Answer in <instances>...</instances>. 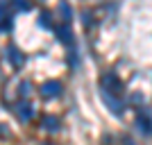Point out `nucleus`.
Wrapping results in <instances>:
<instances>
[{
    "instance_id": "obj_11",
    "label": "nucleus",
    "mask_w": 152,
    "mask_h": 145,
    "mask_svg": "<svg viewBox=\"0 0 152 145\" xmlns=\"http://www.w3.org/2000/svg\"><path fill=\"white\" fill-rule=\"evenodd\" d=\"M20 88H23V95H30V84H27V82L23 84V86H20Z\"/></svg>"
},
{
    "instance_id": "obj_10",
    "label": "nucleus",
    "mask_w": 152,
    "mask_h": 145,
    "mask_svg": "<svg viewBox=\"0 0 152 145\" xmlns=\"http://www.w3.org/2000/svg\"><path fill=\"white\" fill-rule=\"evenodd\" d=\"M41 25H43V27H48V25H50V23H48V16H45V14H41Z\"/></svg>"
},
{
    "instance_id": "obj_7",
    "label": "nucleus",
    "mask_w": 152,
    "mask_h": 145,
    "mask_svg": "<svg viewBox=\"0 0 152 145\" xmlns=\"http://www.w3.org/2000/svg\"><path fill=\"white\" fill-rule=\"evenodd\" d=\"M55 32H57L59 36H61L64 43H68L70 39H73V36H70V32H68V27H55Z\"/></svg>"
},
{
    "instance_id": "obj_8",
    "label": "nucleus",
    "mask_w": 152,
    "mask_h": 145,
    "mask_svg": "<svg viewBox=\"0 0 152 145\" xmlns=\"http://www.w3.org/2000/svg\"><path fill=\"white\" fill-rule=\"evenodd\" d=\"M43 127L48 129V132H52V129L57 127V118H50V116H48V118H43Z\"/></svg>"
},
{
    "instance_id": "obj_6",
    "label": "nucleus",
    "mask_w": 152,
    "mask_h": 145,
    "mask_svg": "<svg viewBox=\"0 0 152 145\" xmlns=\"http://www.w3.org/2000/svg\"><path fill=\"white\" fill-rule=\"evenodd\" d=\"M16 111H18V116H20V120H30L32 116H34V109L27 104V102H20L18 107H16Z\"/></svg>"
},
{
    "instance_id": "obj_3",
    "label": "nucleus",
    "mask_w": 152,
    "mask_h": 145,
    "mask_svg": "<svg viewBox=\"0 0 152 145\" xmlns=\"http://www.w3.org/2000/svg\"><path fill=\"white\" fill-rule=\"evenodd\" d=\"M136 125L141 127V132H143V134H152V120H150V116H148V114H139Z\"/></svg>"
},
{
    "instance_id": "obj_1",
    "label": "nucleus",
    "mask_w": 152,
    "mask_h": 145,
    "mask_svg": "<svg viewBox=\"0 0 152 145\" xmlns=\"http://www.w3.org/2000/svg\"><path fill=\"white\" fill-rule=\"evenodd\" d=\"M59 93H61V84L57 79H48V82L41 84V95L43 98H57Z\"/></svg>"
},
{
    "instance_id": "obj_4",
    "label": "nucleus",
    "mask_w": 152,
    "mask_h": 145,
    "mask_svg": "<svg viewBox=\"0 0 152 145\" xmlns=\"http://www.w3.org/2000/svg\"><path fill=\"white\" fill-rule=\"evenodd\" d=\"M7 55H9V61H12V66H23V61H25V59H23V52L16 50L14 45H9V48H7Z\"/></svg>"
},
{
    "instance_id": "obj_12",
    "label": "nucleus",
    "mask_w": 152,
    "mask_h": 145,
    "mask_svg": "<svg viewBox=\"0 0 152 145\" xmlns=\"http://www.w3.org/2000/svg\"><path fill=\"white\" fill-rule=\"evenodd\" d=\"M5 129H7V127H5V125H0V136H5V134H7V132H5Z\"/></svg>"
},
{
    "instance_id": "obj_2",
    "label": "nucleus",
    "mask_w": 152,
    "mask_h": 145,
    "mask_svg": "<svg viewBox=\"0 0 152 145\" xmlns=\"http://www.w3.org/2000/svg\"><path fill=\"white\" fill-rule=\"evenodd\" d=\"M102 100H104V104H107L116 116L123 111V102L118 100V98H114V93H107V91H104V93H102Z\"/></svg>"
},
{
    "instance_id": "obj_9",
    "label": "nucleus",
    "mask_w": 152,
    "mask_h": 145,
    "mask_svg": "<svg viewBox=\"0 0 152 145\" xmlns=\"http://www.w3.org/2000/svg\"><path fill=\"white\" fill-rule=\"evenodd\" d=\"M7 12H9V7H7V5H0V23L9 18V16H7Z\"/></svg>"
},
{
    "instance_id": "obj_5",
    "label": "nucleus",
    "mask_w": 152,
    "mask_h": 145,
    "mask_svg": "<svg viewBox=\"0 0 152 145\" xmlns=\"http://www.w3.org/2000/svg\"><path fill=\"white\" fill-rule=\"evenodd\" d=\"M102 86H104V91H107V93H111V88H118V86H121V82L116 79L114 73H107V75L102 77Z\"/></svg>"
}]
</instances>
